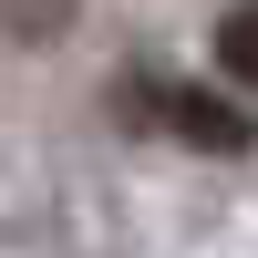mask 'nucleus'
I'll return each instance as SVG.
<instances>
[{"label": "nucleus", "instance_id": "2", "mask_svg": "<svg viewBox=\"0 0 258 258\" xmlns=\"http://www.w3.org/2000/svg\"><path fill=\"white\" fill-rule=\"evenodd\" d=\"M217 73H227V83H248V93H258V0H238V11L217 21Z\"/></svg>", "mask_w": 258, "mask_h": 258}, {"label": "nucleus", "instance_id": "1", "mask_svg": "<svg viewBox=\"0 0 258 258\" xmlns=\"http://www.w3.org/2000/svg\"><path fill=\"white\" fill-rule=\"evenodd\" d=\"M124 124H165V135L207 145V155H248V135H258L227 93H197V83H165V73H135V83H124Z\"/></svg>", "mask_w": 258, "mask_h": 258}, {"label": "nucleus", "instance_id": "3", "mask_svg": "<svg viewBox=\"0 0 258 258\" xmlns=\"http://www.w3.org/2000/svg\"><path fill=\"white\" fill-rule=\"evenodd\" d=\"M62 21H73V0H11V31H31V41L62 31Z\"/></svg>", "mask_w": 258, "mask_h": 258}]
</instances>
